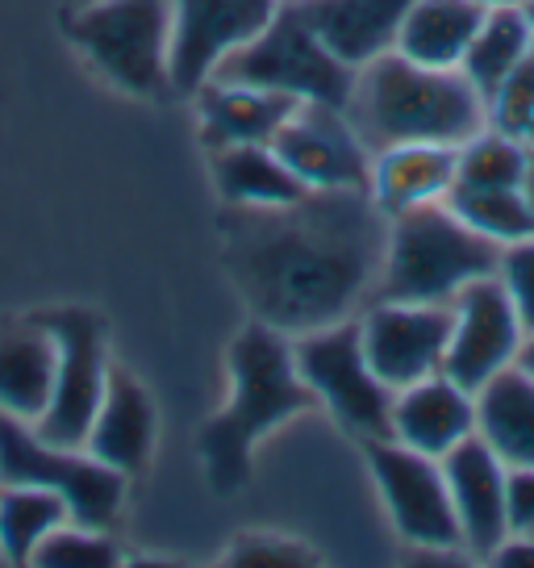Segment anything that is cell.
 Returning a JSON list of instances; mask_svg holds the SVG:
<instances>
[{
	"instance_id": "3",
	"label": "cell",
	"mask_w": 534,
	"mask_h": 568,
	"mask_svg": "<svg viewBox=\"0 0 534 568\" xmlns=\"http://www.w3.org/2000/svg\"><path fill=\"white\" fill-rule=\"evenodd\" d=\"M230 406L196 439L217 494H234L247 485L250 452L267 430H276L301 409L318 406L314 389L305 385L292 364V338L267 322H250L230 343Z\"/></svg>"
},
{
	"instance_id": "15",
	"label": "cell",
	"mask_w": 534,
	"mask_h": 568,
	"mask_svg": "<svg viewBox=\"0 0 534 568\" xmlns=\"http://www.w3.org/2000/svg\"><path fill=\"white\" fill-rule=\"evenodd\" d=\"M443 473L451 501H455V518H460L463 551L493 556V548L510 535V518H505L510 468L501 464V456L481 435H468L463 444H455L443 456Z\"/></svg>"
},
{
	"instance_id": "35",
	"label": "cell",
	"mask_w": 534,
	"mask_h": 568,
	"mask_svg": "<svg viewBox=\"0 0 534 568\" xmlns=\"http://www.w3.org/2000/svg\"><path fill=\"white\" fill-rule=\"evenodd\" d=\"M522 196H526V205H531V213H534V146H526V172H522Z\"/></svg>"
},
{
	"instance_id": "5",
	"label": "cell",
	"mask_w": 534,
	"mask_h": 568,
	"mask_svg": "<svg viewBox=\"0 0 534 568\" xmlns=\"http://www.w3.org/2000/svg\"><path fill=\"white\" fill-rule=\"evenodd\" d=\"M356 68H347L339 54L321 47V38L301 21L297 4L285 0L280 13L267 21L250 42L234 47L214 68L209 80L250 84V89L285 92V97L314 101V105L347 109L351 92H356Z\"/></svg>"
},
{
	"instance_id": "42",
	"label": "cell",
	"mask_w": 534,
	"mask_h": 568,
	"mask_svg": "<svg viewBox=\"0 0 534 568\" xmlns=\"http://www.w3.org/2000/svg\"><path fill=\"white\" fill-rule=\"evenodd\" d=\"M531 539H534V531H531Z\"/></svg>"
},
{
	"instance_id": "23",
	"label": "cell",
	"mask_w": 534,
	"mask_h": 568,
	"mask_svg": "<svg viewBox=\"0 0 534 568\" xmlns=\"http://www.w3.org/2000/svg\"><path fill=\"white\" fill-rule=\"evenodd\" d=\"M484 13L489 9L476 0H413L397 34V51L427 68H460Z\"/></svg>"
},
{
	"instance_id": "24",
	"label": "cell",
	"mask_w": 534,
	"mask_h": 568,
	"mask_svg": "<svg viewBox=\"0 0 534 568\" xmlns=\"http://www.w3.org/2000/svg\"><path fill=\"white\" fill-rule=\"evenodd\" d=\"M214 180L226 205H285L309 193V184L271 151V142L214 146Z\"/></svg>"
},
{
	"instance_id": "12",
	"label": "cell",
	"mask_w": 534,
	"mask_h": 568,
	"mask_svg": "<svg viewBox=\"0 0 534 568\" xmlns=\"http://www.w3.org/2000/svg\"><path fill=\"white\" fill-rule=\"evenodd\" d=\"M522 338L526 331L497 272L481 276L451 297V338H446L443 373L455 385L476 393L484 381H493L514 364Z\"/></svg>"
},
{
	"instance_id": "32",
	"label": "cell",
	"mask_w": 534,
	"mask_h": 568,
	"mask_svg": "<svg viewBox=\"0 0 534 568\" xmlns=\"http://www.w3.org/2000/svg\"><path fill=\"white\" fill-rule=\"evenodd\" d=\"M230 565H314L309 548L301 544H288V539H276V535H243L230 548Z\"/></svg>"
},
{
	"instance_id": "31",
	"label": "cell",
	"mask_w": 534,
	"mask_h": 568,
	"mask_svg": "<svg viewBox=\"0 0 534 568\" xmlns=\"http://www.w3.org/2000/svg\"><path fill=\"white\" fill-rule=\"evenodd\" d=\"M497 281L505 284V293H510V302H514L522 331L531 335L534 331V234L501 247Z\"/></svg>"
},
{
	"instance_id": "14",
	"label": "cell",
	"mask_w": 534,
	"mask_h": 568,
	"mask_svg": "<svg viewBox=\"0 0 534 568\" xmlns=\"http://www.w3.org/2000/svg\"><path fill=\"white\" fill-rule=\"evenodd\" d=\"M271 151L309 189H368L372 184V151L363 146L347 109L301 101L276 130Z\"/></svg>"
},
{
	"instance_id": "17",
	"label": "cell",
	"mask_w": 534,
	"mask_h": 568,
	"mask_svg": "<svg viewBox=\"0 0 534 568\" xmlns=\"http://www.w3.org/2000/svg\"><path fill=\"white\" fill-rule=\"evenodd\" d=\"M301 21L339 54L347 68H368L372 59L397 51L401 21L413 0H292Z\"/></svg>"
},
{
	"instance_id": "30",
	"label": "cell",
	"mask_w": 534,
	"mask_h": 568,
	"mask_svg": "<svg viewBox=\"0 0 534 568\" xmlns=\"http://www.w3.org/2000/svg\"><path fill=\"white\" fill-rule=\"evenodd\" d=\"M484 109H489V125L493 130L510 134V139H522L534 113V59H526L522 68L510 71L497 89L489 92Z\"/></svg>"
},
{
	"instance_id": "38",
	"label": "cell",
	"mask_w": 534,
	"mask_h": 568,
	"mask_svg": "<svg viewBox=\"0 0 534 568\" xmlns=\"http://www.w3.org/2000/svg\"><path fill=\"white\" fill-rule=\"evenodd\" d=\"M522 142H526V146H534V113H531V125H526V134H522Z\"/></svg>"
},
{
	"instance_id": "1",
	"label": "cell",
	"mask_w": 534,
	"mask_h": 568,
	"mask_svg": "<svg viewBox=\"0 0 534 568\" xmlns=\"http://www.w3.org/2000/svg\"><path fill=\"white\" fill-rule=\"evenodd\" d=\"M389 213L372 189H309L285 205H230L222 255L255 322L288 338L351 318L380 284Z\"/></svg>"
},
{
	"instance_id": "6",
	"label": "cell",
	"mask_w": 534,
	"mask_h": 568,
	"mask_svg": "<svg viewBox=\"0 0 534 568\" xmlns=\"http://www.w3.org/2000/svg\"><path fill=\"white\" fill-rule=\"evenodd\" d=\"M68 38L89 63L130 97H167L172 0H89L75 4Z\"/></svg>"
},
{
	"instance_id": "10",
	"label": "cell",
	"mask_w": 534,
	"mask_h": 568,
	"mask_svg": "<svg viewBox=\"0 0 534 568\" xmlns=\"http://www.w3.org/2000/svg\"><path fill=\"white\" fill-rule=\"evenodd\" d=\"M363 447H368V468H372L380 497L389 506L392 527L405 535L413 548L460 551L463 535L451 489H446L443 460L397 444L392 435L363 439Z\"/></svg>"
},
{
	"instance_id": "20",
	"label": "cell",
	"mask_w": 534,
	"mask_h": 568,
	"mask_svg": "<svg viewBox=\"0 0 534 568\" xmlns=\"http://www.w3.org/2000/svg\"><path fill=\"white\" fill-rule=\"evenodd\" d=\"M455 160H460V146L401 142V146L372 155V184L368 189L389 217L401 210H413V205L446 201L451 184H455Z\"/></svg>"
},
{
	"instance_id": "33",
	"label": "cell",
	"mask_w": 534,
	"mask_h": 568,
	"mask_svg": "<svg viewBox=\"0 0 534 568\" xmlns=\"http://www.w3.org/2000/svg\"><path fill=\"white\" fill-rule=\"evenodd\" d=\"M505 518H510L514 535L534 531V468H510V477H505Z\"/></svg>"
},
{
	"instance_id": "18",
	"label": "cell",
	"mask_w": 534,
	"mask_h": 568,
	"mask_svg": "<svg viewBox=\"0 0 534 568\" xmlns=\"http://www.w3.org/2000/svg\"><path fill=\"white\" fill-rule=\"evenodd\" d=\"M84 452L96 456L101 464L117 468L122 477L143 473L151 452H155V406L151 393L125 373V368H109L105 397L101 409L89 426Z\"/></svg>"
},
{
	"instance_id": "13",
	"label": "cell",
	"mask_w": 534,
	"mask_h": 568,
	"mask_svg": "<svg viewBox=\"0 0 534 568\" xmlns=\"http://www.w3.org/2000/svg\"><path fill=\"white\" fill-rule=\"evenodd\" d=\"M446 338H451V305L372 302L359 314L363 355L392 393L443 373Z\"/></svg>"
},
{
	"instance_id": "26",
	"label": "cell",
	"mask_w": 534,
	"mask_h": 568,
	"mask_svg": "<svg viewBox=\"0 0 534 568\" xmlns=\"http://www.w3.org/2000/svg\"><path fill=\"white\" fill-rule=\"evenodd\" d=\"M63 523H72V506L59 489L4 485L0 489V560L30 565L38 544Z\"/></svg>"
},
{
	"instance_id": "11",
	"label": "cell",
	"mask_w": 534,
	"mask_h": 568,
	"mask_svg": "<svg viewBox=\"0 0 534 568\" xmlns=\"http://www.w3.org/2000/svg\"><path fill=\"white\" fill-rule=\"evenodd\" d=\"M285 0H172V92L196 97L214 68L280 13Z\"/></svg>"
},
{
	"instance_id": "7",
	"label": "cell",
	"mask_w": 534,
	"mask_h": 568,
	"mask_svg": "<svg viewBox=\"0 0 534 568\" xmlns=\"http://www.w3.org/2000/svg\"><path fill=\"white\" fill-rule=\"evenodd\" d=\"M292 364L305 385L314 389V397L351 435L359 439L392 435V397L397 393L372 373L363 343H359V318H342L297 335Z\"/></svg>"
},
{
	"instance_id": "29",
	"label": "cell",
	"mask_w": 534,
	"mask_h": 568,
	"mask_svg": "<svg viewBox=\"0 0 534 568\" xmlns=\"http://www.w3.org/2000/svg\"><path fill=\"white\" fill-rule=\"evenodd\" d=\"M30 565L109 568V565H117V548H113V539H109L105 531H92V527H80V523H63V527H54V531L38 544Z\"/></svg>"
},
{
	"instance_id": "16",
	"label": "cell",
	"mask_w": 534,
	"mask_h": 568,
	"mask_svg": "<svg viewBox=\"0 0 534 568\" xmlns=\"http://www.w3.org/2000/svg\"><path fill=\"white\" fill-rule=\"evenodd\" d=\"M476 435V393L434 373L392 397V439L443 460L455 444Z\"/></svg>"
},
{
	"instance_id": "41",
	"label": "cell",
	"mask_w": 534,
	"mask_h": 568,
	"mask_svg": "<svg viewBox=\"0 0 534 568\" xmlns=\"http://www.w3.org/2000/svg\"><path fill=\"white\" fill-rule=\"evenodd\" d=\"M531 59H534V47H531Z\"/></svg>"
},
{
	"instance_id": "2",
	"label": "cell",
	"mask_w": 534,
	"mask_h": 568,
	"mask_svg": "<svg viewBox=\"0 0 534 568\" xmlns=\"http://www.w3.org/2000/svg\"><path fill=\"white\" fill-rule=\"evenodd\" d=\"M347 118L376 155L401 142L463 146L489 125V109L460 68H427L389 51L359 68Z\"/></svg>"
},
{
	"instance_id": "25",
	"label": "cell",
	"mask_w": 534,
	"mask_h": 568,
	"mask_svg": "<svg viewBox=\"0 0 534 568\" xmlns=\"http://www.w3.org/2000/svg\"><path fill=\"white\" fill-rule=\"evenodd\" d=\"M534 47V21L526 13V4H501V9H489L481 21V30L472 38V47L463 54L460 71L476 84L484 101L489 92L497 89L501 80L514 68H522L531 59Z\"/></svg>"
},
{
	"instance_id": "19",
	"label": "cell",
	"mask_w": 534,
	"mask_h": 568,
	"mask_svg": "<svg viewBox=\"0 0 534 568\" xmlns=\"http://www.w3.org/2000/svg\"><path fill=\"white\" fill-rule=\"evenodd\" d=\"M54 364L59 343L34 314L0 326V409L34 426L51 402Z\"/></svg>"
},
{
	"instance_id": "9",
	"label": "cell",
	"mask_w": 534,
	"mask_h": 568,
	"mask_svg": "<svg viewBox=\"0 0 534 568\" xmlns=\"http://www.w3.org/2000/svg\"><path fill=\"white\" fill-rule=\"evenodd\" d=\"M0 485H47L59 489L72 506V523L105 531L122 510L125 477L96 456L63 452L38 439L34 426L0 409Z\"/></svg>"
},
{
	"instance_id": "37",
	"label": "cell",
	"mask_w": 534,
	"mask_h": 568,
	"mask_svg": "<svg viewBox=\"0 0 534 568\" xmlns=\"http://www.w3.org/2000/svg\"><path fill=\"white\" fill-rule=\"evenodd\" d=\"M484 9H501V4H526V0H476Z\"/></svg>"
},
{
	"instance_id": "4",
	"label": "cell",
	"mask_w": 534,
	"mask_h": 568,
	"mask_svg": "<svg viewBox=\"0 0 534 568\" xmlns=\"http://www.w3.org/2000/svg\"><path fill=\"white\" fill-rule=\"evenodd\" d=\"M501 243L472 231L446 201L413 205L389 217V251L376 284V302L451 305L463 284L493 276Z\"/></svg>"
},
{
	"instance_id": "27",
	"label": "cell",
	"mask_w": 534,
	"mask_h": 568,
	"mask_svg": "<svg viewBox=\"0 0 534 568\" xmlns=\"http://www.w3.org/2000/svg\"><path fill=\"white\" fill-rule=\"evenodd\" d=\"M446 205L460 213L472 231H481L493 243H517L534 234V213L526 205L522 189H451Z\"/></svg>"
},
{
	"instance_id": "39",
	"label": "cell",
	"mask_w": 534,
	"mask_h": 568,
	"mask_svg": "<svg viewBox=\"0 0 534 568\" xmlns=\"http://www.w3.org/2000/svg\"><path fill=\"white\" fill-rule=\"evenodd\" d=\"M526 13H531V21H534V0H526Z\"/></svg>"
},
{
	"instance_id": "21",
	"label": "cell",
	"mask_w": 534,
	"mask_h": 568,
	"mask_svg": "<svg viewBox=\"0 0 534 568\" xmlns=\"http://www.w3.org/2000/svg\"><path fill=\"white\" fill-rule=\"evenodd\" d=\"M301 105L285 92L250 89V84H222L205 80L196 92L201 109V139L205 146H230V142H271L276 130L288 122V113Z\"/></svg>"
},
{
	"instance_id": "8",
	"label": "cell",
	"mask_w": 534,
	"mask_h": 568,
	"mask_svg": "<svg viewBox=\"0 0 534 568\" xmlns=\"http://www.w3.org/2000/svg\"><path fill=\"white\" fill-rule=\"evenodd\" d=\"M59 343V364H54V389L51 402L34 423V435L51 447L80 452L89 439V426L101 409L109 381V355H105V318L68 305V310H42L34 314Z\"/></svg>"
},
{
	"instance_id": "22",
	"label": "cell",
	"mask_w": 534,
	"mask_h": 568,
	"mask_svg": "<svg viewBox=\"0 0 534 568\" xmlns=\"http://www.w3.org/2000/svg\"><path fill=\"white\" fill-rule=\"evenodd\" d=\"M476 435L505 468H534V381L517 364L476 389Z\"/></svg>"
},
{
	"instance_id": "34",
	"label": "cell",
	"mask_w": 534,
	"mask_h": 568,
	"mask_svg": "<svg viewBox=\"0 0 534 568\" xmlns=\"http://www.w3.org/2000/svg\"><path fill=\"white\" fill-rule=\"evenodd\" d=\"M493 565L501 568H534V539L531 535H505L493 548Z\"/></svg>"
},
{
	"instance_id": "40",
	"label": "cell",
	"mask_w": 534,
	"mask_h": 568,
	"mask_svg": "<svg viewBox=\"0 0 534 568\" xmlns=\"http://www.w3.org/2000/svg\"><path fill=\"white\" fill-rule=\"evenodd\" d=\"M72 4H89V0H72Z\"/></svg>"
},
{
	"instance_id": "28",
	"label": "cell",
	"mask_w": 534,
	"mask_h": 568,
	"mask_svg": "<svg viewBox=\"0 0 534 568\" xmlns=\"http://www.w3.org/2000/svg\"><path fill=\"white\" fill-rule=\"evenodd\" d=\"M526 172V142L484 125L481 134L460 146L455 160V184L460 189H517ZM451 184V189H455Z\"/></svg>"
},
{
	"instance_id": "36",
	"label": "cell",
	"mask_w": 534,
	"mask_h": 568,
	"mask_svg": "<svg viewBox=\"0 0 534 568\" xmlns=\"http://www.w3.org/2000/svg\"><path fill=\"white\" fill-rule=\"evenodd\" d=\"M514 364L534 381V331L526 338H522V347H517V359H514Z\"/></svg>"
}]
</instances>
